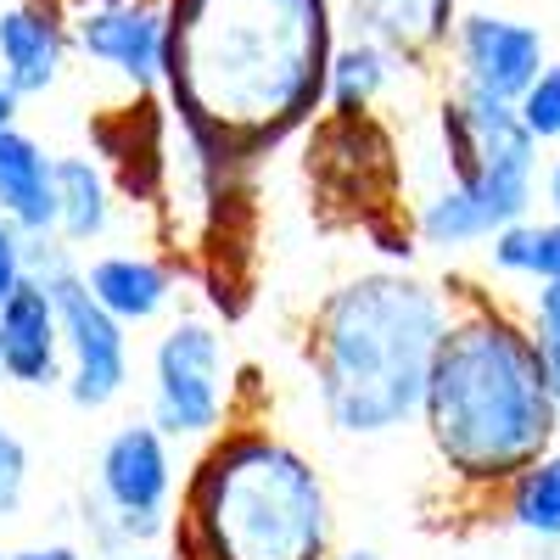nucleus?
I'll return each instance as SVG.
<instances>
[{"label": "nucleus", "instance_id": "1", "mask_svg": "<svg viewBox=\"0 0 560 560\" xmlns=\"http://www.w3.org/2000/svg\"><path fill=\"white\" fill-rule=\"evenodd\" d=\"M325 0H168V107L191 152L247 168L331 96Z\"/></svg>", "mask_w": 560, "mask_h": 560}, {"label": "nucleus", "instance_id": "2", "mask_svg": "<svg viewBox=\"0 0 560 560\" xmlns=\"http://www.w3.org/2000/svg\"><path fill=\"white\" fill-rule=\"evenodd\" d=\"M420 420L459 482L510 488L544 454H555L549 443L560 432V398L538 337L499 308L454 314L432 359Z\"/></svg>", "mask_w": 560, "mask_h": 560}, {"label": "nucleus", "instance_id": "3", "mask_svg": "<svg viewBox=\"0 0 560 560\" xmlns=\"http://www.w3.org/2000/svg\"><path fill=\"white\" fill-rule=\"evenodd\" d=\"M448 319L454 314L432 287L393 269L337 287L308 325L325 420L348 438H382L420 415Z\"/></svg>", "mask_w": 560, "mask_h": 560}, {"label": "nucleus", "instance_id": "4", "mask_svg": "<svg viewBox=\"0 0 560 560\" xmlns=\"http://www.w3.org/2000/svg\"><path fill=\"white\" fill-rule=\"evenodd\" d=\"M174 538L179 560H325V488L280 438L224 432L185 482Z\"/></svg>", "mask_w": 560, "mask_h": 560}, {"label": "nucleus", "instance_id": "5", "mask_svg": "<svg viewBox=\"0 0 560 560\" xmlns=\"http://www.w3.org/2000/svg\"><path fill=\"white\" fill-rule=\"evenodd\" d=\"M438 129H443L454 185L420 208V242L471 247L522 224L533 208V174H538V140L527 135L522 113L510 102L477 96V90H454V102H443L438 113Z\"/></svg>", "mask_w": 560, "mask_h": 560}, {"label": "nucleus", "instance_id": "6", "mask_svg": "<svg viewBox=\"0 0 560 560\" xmlns=\"http://www.w3.org/2000/svg\"><path fill=\"white\" fill-rule=\"evenodd\" d=\"M308 185L342 224H359L382 253L409 258V236H393L387 213L398 202V152L393 135L370 113H331L308 135Z\"/></svg>", "mask_w": 560, "mask_h": 560}, {"label": "nucleus", "instance_id": "7", "mask_svg": "<svg viewBox=\"0 0 560 560\" xmlns=\"http://www.w3.org/2000/svg\"><path fill=\"white\" fill-rule=\"evenodd\" d=\"M28 275L45 280V292L57 298V314H62V342H68V398L79 409H102L124 393L129 382V342H124V319H113L96 292H90V280L62 258V247L51 253H28Z\"/></svg>", "mask_w": 560, "mask_h": 560}, {"label": "nucleus", "instance_id": "8", "mask_svg": "<svg viewBox=\"0 0 560 560\" xmlns=\"http://www.w3.org/2000/svg\"><path fill=\"white\" fill-rule=\"evenodd\" d=\"M152 427L163 438H208L224 420V342L213 325L179 319L152 359Z\"/></svg>", "mask_w": 560, "mask_h": 560}, {"label": "nucleus", "instance_id": "9", "mask_svg": "<svg viewBox=\"0 0 560 560\" xmlns=\"http://www.w3.org/2000/svg\"><path fill=\"white\" fill-rule=\"evenodd\" d=\"M73 51L113 68L135 90H158L168 79V0H90L68 7Z\"/></svg>", "mask_w": 560, "mask_h": 560}, {"label": "nucleus", "instance_id": "10", "mask_svg": "<svg viewBox=\"0 0 560 560\" xmlns=\"http://www.w3.org/2000/svg\"><path fill=\"white\" fill-rule=\"evenodd\" d=\"M454 68H459V90H477V96L510 102L516 107L527 96V84L549 68V45L538 23L522 18H499V12H459L454 23Z\"/></svg>", "mask_w": 560, "mask_h": 560}, {"label": "nucleus", "instance_id": "11", "mask_svg": "<svg viewBox=\"0 0 560 560\" xmlns=\"http://www.w3.org/2000/svg\"><path fill=\"white\" fill-rule=\"evenodd\" d=\"M102 499L118 510V522L129 538H147L163 527V510L174 493V459L158 427H124L107 438L102 465H96Z\"/></svg>", "mask_w": 560, "mask_h": 560}, {"label": "nucleus", "instance_id": "12", "mask_svg": "<svg viewBox=\"0 0 560 560\" xmlns=\"http://www.w3.org/2000/svg\"><path fill=\"white\" fill-rule=\"evenodd\" d=\"M73 51V23L57 0H7L0 7V73L18 96H45Z\"/></svg>", "mask_w": 560, "mask_h": 560}, {"label": "nucleus", "instance_id": "13", "mask_svg": "<svg viewBox=\"0 0 560 560\" xmlns=\"http://www.w3.org/2000/svg\"><path fill=\"white\" fill-rule=\"evenodd\" d=\"M62 314L45 280H23L12 303L0 308V370L23 387H57L62 382Z\"/></svg>", "mask_w": 560, "mask_h": 560}, {"label": "nucleus", "instance_id": "14", "mask_svg": "<svg viewBox=\"0 0 560 560\" xmlns=\"http://www.w3.org/2000/svg\"><path fill=\"white\" fill-rule=\"evenodd\" d=\"M0 213L23 236H57L62 202H57V158L23 129H0Z\"/></svg>", "mask_w": 560, "mask_h": 560}, {"label": "nucleus", "instance_id": "15", "mask_svg": "<svg viewBox=\"0 0 560 560\" xmlns=\"http://www.w3.org/2000/svg\"><path fill=\"white\" fill-rule=\"evenodd\" d=\"M348 18L364 39L387 45L398 62H427L454 39V0H348Z\"/></svg>", "mask_w": 560, "mask_h": 560}, {"label": "nucleus", "instance_id": "16", "mask_svg": "<svg viewBox=\"0 0 560 560\" xmlns=\"http://www.w3.org/2000/svg\"><path fill=\"white\" fill-rule=\"evenodd\" d=\"M90 292H96V303L124 319V325H140L163 314V303L174 298V275L158 264V258H135V253H107L84 269Z\"/></svg>", "mask_w": 560, "mask_h": 560}, {"label": "nucleus", "instance_id": "17", "mask_svg": "<svg viewBox=\"0 0 560 560\" xmlns=\"http://www.w3.org/2000/svg\"><path fill=\"white\" fill-rule=\"evenodd\" d=\"M393 73H398V57L387 45L353 34L348 45L331 51V96H325V107L331 113H370L376 96L393 84Z\"/></svg>", "mask_w": 560, "mask_h": 560}, {"label": "nucleus", "instance_id": "18", "mask_svg": "<svg viewBox=\"0 0 560 560\" xmlns=\"http://www.w3.org/2000/svg\"><path fill=\"white\" fill-rule=\"evenodd\" d=\"M57 202H62L57 236H68V242H96L113 219L107 179L90 158H57Z\"/></svg>", "mask_w": 560, "mask_h": 560}, {"label": "nucleus", "instance_id": "19", "mask_svg": "<svg viewBox=\"0 0 560 560\" xmlns=\"http://www.w3.org/2000/svg\"><path fill=\"white\" fill-rule=\"evenodd\" d=\"M504 516L533 538H560V454H544L504 488Z\"/></svg>", "mask_w": 560, "mask_h": 560}, {"label": "nucleus", "instance_id": "20", "mask_svg": "<svg viewBox=\"0 0 560 560\" xmlns=\"http://www.w3.org/2000/svg\"><path fill=\"white\" fill-rule=\"evenodd\" d=\"M493 269H504V275H527V280H560V219L555 224H533V219H522V224H510V230H499L493 236Z\"/></svg>", "mask_w": 560, "mask_h": 560}, {"label": "nucleus", "instance_id": "21", "mask_svg": "<svg viewBox=\"0 0 560 560\" xmlns=\"http://www.w3.org/2000/svg\"><path fill=\"white\" fill-rule=\"evenodd\" d=\"M527 135L538 140V147H560V62H549L533 84H527V96L516 102Z\"/></svg>", "mask_w": 560, "mask_h": 560}, {"label": "nucleus", "instance_id": "22", "mask_svg": "<svg viewBox=\"0 0 560 560\" xmlns=\"http://www.w3.org/2000/svg\"><path fill=\"white\" fill-rule=\"evenodd\" d=\"M533 337L544 348L549 382H555V398H560V280H544L538 298H533Z\"/></svg>", "mask_w": 560, "mask_h": 560}, {"label": "nucleus", "instance_id": "23", "mask_svg": "<svg viewBox=\"0 0 560 560\" xmlns=\"http://www.w3.org/2000/svg\"><path fill=\"white\" fill-rule=\"evenodd\" d=\"M28 488V448L12 427H0V516H18Z\"/></svg>", "mask_w": 560, "mask_h": 560}, {"label": "nucleus", "instance_id": "24", "mask_svg": "<svg viewBox=\"0 0 560 560\" xmlns=\"http://www.w3.org/2000/svg\"><path fill=\"white\" fill-rule=\"evenodd\" d=\"M28 280V247H23V230L0 213V308L12 303V292Z\"/></svg>", "mask_w": 560, "mask_h": 560}, {"label": "nucleus", "instance_id": "25", "mask_svg": "<svg viewBox=\"0 0 560 560\" xmlns=\"http://www.w3.org/2000/svg\"><path fill=\"white\" fill-rule=\"evenodd\" d=\"M18 84L7 79V73H0V129H18Z\"/></svg>", "mask_w": 560, "mask_h": 560}, {"label": "nucleus", "instance_id": "26", "mask_svg": "<svg viewBox=\"0 0 560 560\" xmlns=\"http://www.w3.org/2000/svg\"><path fill=\"white\" fill-rule=\"evenodd\" d=\"M12 560H79V549H68V544H45V549H23V555H12Z\"/></svg>", "mask_w": 560, "mask_h": 560}, {"label": "nucleus", "instance_id": "27", "mask_svg": "<svg viewBox=\"0 0 560 560\" xmlns=\"http://www.w3.org/2000/svg\"><path fill=\"white\" fill-rule=\"evenodd\" d=\"M549 202H555V213H560V158L549 163Z\"/></svg>", "mask_w": 560, "mask_h": 560}, {"label": "nucleus", "instance_id": "28", "mask_svg": "<svg viewBox=\"0 0 560 560\" xmlns=\"http://www.w3.org/2000/svg\"><path fill=\"white\" fill-rule=\"evenodd\" d=\"M337 560H376V555H370V549H348V555H337Z\"/></svg>", "mask_w": 560, "mask_h": 560}, {"label": "nucleus", "instance_id": "29", "mask_svg": "<svg viewBox=\"0 0 560 560\" xmlns=\"http://www.w3.org/2000/svg\"><path fill=\"white\" fill-rule=\"evenodd\" d=\"M118 560H163V555H118Z\"/></svg>", "mask_w": 560, "mask_h": 560}, {"label": "nucleus", "instance_id": "30", "mask_svg": "<svg viewBox=\"0 0 560 560\" xmlns=\"http://www.w3.org/2000/svg\"><path fill=\"white\" fill-rule=\"evenodd\" d=\"M0 560H7V555H0Z\"/></svg>", "mask_w": 560, "mask_h": 560}]
</instances>
